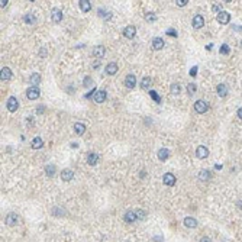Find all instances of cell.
Segmentation results:
<instances>
[{
  "label": "cell",
  "instance_id": "60d3db41",
  "mask_svg": "<svg viewBox=\"0 0 242 242\" xmlns=\"http://www.w3.org/2000/svg\"><path fill=\"white\" fill-rule=\"evenodd\" d=\"M199 242H212V239H210V238H207V236H202L199 239Z\"/></svg>",
  "mask_w": 242,
  "mask_h": 242
},
{
  "label": "cell",
  "instance_id": "ac0fdd59",
  "mask_svg": "<svg viewBox=\"0 0 242 242\" xmlns=\"http://www.w3.org/2000/svg\"><path fill=\"white\" fill-rule=\"evenodd\" d=\"M105 54H106V48L103 47V45H99V47H96V48H94V51H93V55H94L96 58L105 57Z\"/></svg>",
  "mask_w": 242,
  "mask_h": 242
},
{
  "label": "cell",
  "instance_id": "484cf974",
  "mask_svg": "<svg viewBox=\"0 0 242 242\" xmlns=\"http://www.w3.org/2000/svg\"><path fill=\"white\" fill-rule=\"evenodd\" d=\"M74 132H76L77 135H83V133L86 132V126H84V123H80V122L74 123Z\"/></svg>",
  "mask_w": 242,
  "mask_h": 242
},
{
  "label": "cell",
  "instance_id": "7a4b0ae2",
  "mask_svg": "<svg viewBox=\"0 0 242 242\" xmlns=\"http://www.w3.org/2000/svg\"><path fill=\"white\" fill-rule=\"evenodd\" d=\"M39 94H41V91H39L38 87H29L28 90H26V96H28V99H29V100L38 99Z\"/></svg>",
  "mask_w": 242,
  "mask_h": 242
},
{
  "label": "cell",
  "instance_id": "44dd1931",
  "mask_svg": "<svg viewBox=\"0 0 242 242\" xmlns=\"http://www.w3.org/2000/svg\"><path fill=\"white\" fill-rule=\"evenodd\" d=\"M6 223H7L9 226H13V225H16V223H18V215L9 213L7 216H6Z\"/></svg>",
  "mask_w": 242,
  "mask_h": 242
},
{
  "label": "cell",
  "instance_id": "ffe728a7",
  "mask_svg": "<svg viewBox=\"0 0 242 242\" xmlns=\"http://www.w3.org/2000/svg\"><path fill=\"white\" fill-rule=\"evenodd\" d=\"M29 83L32 84V87H36V84H39V83H41V76H39L38 73H33V74H31V77H29Z\"/></svg>",
  "mask_w": 242,
  "mask_h": 242
},
{
  "label": "cell",
  "instance_id": "e575fe53",
  "mask_svg": "<svg viewBox=\"0 0 242 242\" xmlns=\"http://www.w3.org/2000/svg\"><path fill=\"white\" fill-rule=\"evenodd\" d=\"M149 96H151V97H152V99H154V100H155L157 103H161V99H160V96H158V93H157V91L151 90V91H149Z\"/></svg>",
  "mask_w": 242,
  "mask_h": 242
},
{
  "label": "cell",
  "instance_id": "74e56055",
  "mask_svg": "<svg viewBox=\"0 0 242 242\" xmlns=\"http://www.w3.org/2000/svg\"><path fill=\"white\" fill-rule=\"evenodd\" d=\"M167 35H170V36H174V38H177V32L174 31V29H168V31H167Z\"/></svg>",
  "mask_w": 242,
  "mask_h": 242
},
{
  "label": "cell",
  "instance_id": "ee69618b",
  "mask_svg": "<svg viewBox=\"0 0 242 242\" xmlns=\"http://www.w3.org/2000/svg\"><path fill=\"white\" fill-rule=\"evenodd\" d=\"M6 5H7V0H2V2H0V6H2V7H5Z\"/></svg>",
  "mask_w": 242,
  "mask_h": 242
},
{
  "label": "cell",
  "instance_id": "7402d4cb",
  "mask_svg": "<svg viewBox=\"0 0 242 242\" xmlns=\"http://www.w3.org/2000/svg\"><path fill=\"white\" fill-rule=\"evenodd\" d=\"M168 157H170V151H168L167 148H161V149L158 151V160H160V161H165Z\"/></svg>",
  "mask_w": 242,
  "mask_h": 242
},
{
  "label": "cell",
  "instance_id": "f1b7e54d",
  "mask_svg": "<svg viewBox=\"0 0 242 242\" xmlns=\"http://www.w3.org/2000/svg\"><path fill=\"white\" fill-rule=\"evenodd\" d=\"M55 165H52V164H49V165H47V168H45V173H47L48 177H54L55 176Z\"/></svg>",
  "mask_w": 242,
  "mask_h": 242
},
{
  "label": "cell",
  "instance_id": "603a6c76",
  "mask_svg": "<svg viewBox=\"0 0 242 242\" xmlns=\"http://www.w3.org/2000/svg\"><path fill=\"white\" fill-rule=\"evenodd\" d=\"M216 90H218V94L220 96V97H225V96H228V86L226 84H219L218 86V89H216Z\"/></svg>",
  "mask_w": 242,
  "mask_h": 242
},
{
  "label": "cell",
  "instance_id": "d6986e66",
  "mask_svg": "<svg viewBox=\"0 0 242 242\" xmlns=\"http://www.w3.org/2000/svg\"><path fill=\"white\" fill-rule=\"evenodd\" d=\"M152 48L155 49V51H160L164 48V39L162 38H154L152 41Z\"/></svg>",
  "mask_w": 242,
  "mask_h": 242
},
{
  "label": "cell",
  "instance_id": "d590c367",
  "mask_svg": "<svg viewBox=\"0 0 242 242\" xmlns=\"http://www.w3.org/2000/svg\"><path fill=\"white\" fill-rule=\"evenodd\" d=\"M99 13H100V18H103V19H110V13H109V12H105L103 9H100Z\"/></svg>",
  "mask_w": 242,
  "mask_h": 242
},
{
  "label": "cell",
  "instance_id": "5b68a950",
  "mask_svg": "<svg viewBox=\"0 0 242 242\" xmlns=\"http://www.w3.org/2000/svg\"><path fill=\"white\" fill-rule=\"evenodd\" d=\"M51 18H52V22H55V23H60V22L62 20V12H61V9L54 7L52 12H51Z\"/></svg>",
  "mask_w": 242,
  "mask_h": 242
},
{
  "label": "cell",
  "instance_id": "277c9868",
  "mask_svg": "<svg viewBox=\"0 0 242 242\" xmlns=\"http://www.w3.org/2000/svg\"><path fill=\"white\" fill-rule=\"evenodd\" d=\"M229 20H231V15L228 13V12H223V10H220L218 13V22L222 25H226L229 23Z\"/></svg>",
  "mask_w": 242,
  "mask_h": 242
},
{
  "label": "cell",
  "instance_id": "cb8c5ba5",
  "mask_svg": "<svg viewBox=\"0 0 242 242\" xmlns=\"http://www.w3.org/2000/svg\"><path fill=\"white\" fill-rule=\"evenodd\" d=\"M23 20L28 25H35V23H36V16H35V15H32V13H26L23 16Z\"/></svg>",
  "mask_w": 242,
  "mask_h": 242
},
{
  "label": "cell",
  "instance_id": "3957f363",
  "mask_svg": "<svg viewBox=\"0 0 242 242\" xmlns=\"http://www.w3.org/2000/svg\"><path fill=\"white\" fill-rule=\"evenodd\" d=\"M162 183H164L165 186L173 187V186L176 184V177H174V174H171V173H165L164 177H162Z\"/></svg>",
  "mask_w": 242,
  "mask_h": 242
},
{
  "label": "cell",
  "instance_id": "83f0119b",
  "mask_svg": "<svg viewBox=\"0 0 242 242\" xmlns=\"http://www.w3.org/2000/svg\"><path fill=\"white\" fill-rule=\"evenodd\" d=\"M199 178L202 181H207L210 178V171H207V170H200L199 171Z\"/></svg>",
  "mask_w": 242,
  "mask_h": 242
},
{
  "label": "cell",
  "instance_id": "f35d334b",
  "mask_svg": "<svg viewBox=\"0 0 242 242\" xmlns=\"http://www.w3.org/2000/svg\"><path fill=\"white\" fill-rule=\"evenodd\" d=\"M176 3H177V6L183 7V6H186V3H189V2H187V0H177Z\"/></svg>",
  "mask_w": 242,
  "mask_h": 242
},
{
  "label": "cell",
  "instance_id": "52a82bcc",
  "mask_svg": "<svg viewBox=\"0 0 242 242\" xmlns=\"http://www.w3.org/2000/svg\"><path fill=\"white\" fill-rule=\"evenodd\" d=\"M7 110L9 112H16L18 110V107H19V103H18V100H16V97H9V100H7Z\"/></svg>",
  "mask_w": 242,
  "mask_h": 242
},
{
  "label": "cell",
  "instance_id": "1f68e13d",
  "mask_svg": "<svg viewBox=\"0 0 242 242\" xmlns=\"http://www.w3.org/2000/svg\"><path fill=\"white\" fill-rule=\"evenodd\" d=\"M196 84L194 83H190V84H187V93H189V96H193L196 93Z\"/></svg>",
  "mask_w": 242,
  "mask_h": 242
},
{
  "label": "cell",
  "instance_id": "836d02e7",
  "mask_svg": "<svg viewBox=\"0 0 242 242\" xmlns=\"http://www.w3.org/2000/svg\"><path fill=\"white\" fill-rule=\"evenodd\" d=\"M145 20H147V22H155V20H157V16L154 13H147L145 15Z\"/></svg>",
  "mask_w": 242,
  "mask_h": 242
},
{
  "label": "cell",
  "instance_id": "d4e9b609",
  "mask_svg": "<svg viewBox=\"0 0 242 242\" xmlns=\"http://www.w3.org/2000/svg\"><path fill=\"white\" fill-rule=\"evenodd\" d=\"M31 147H32L33 149H39V148H42V147H44V142H42V139H41V138H39V136L33 138L32 144H31Z\"/></svg>",
  "mask_w": 242,
  "mask_h": 242
},
{
  "label": "cell",
  "instance_id": "7c38bea8",
  "mask_svg": "<svg viewBox=\"0 0 242 242\" xmlns=\"http://www.w3.org/2000/svg\"><path fill=\"white\" fill-rule=\"evenodd\" d=\"M97 161H99V155L96 152H89L87 154V164L89 165H96Z\"/></svg>",
  "mask_w": 242,
  "mask_h": 242
},
{
  "label": "cell",
  "instance_id": "9c48e42d",
  "mask_svg": "<svg viewBox=\"0 0 242 242\" xmlns=\"http://www.w3.org/2000/svg\"><path fill=\"white\" fill-rule=\"evenodd\" d=\"M204 26V19L202 15H196L194 18H193V28L194 29H200Z\"/></svg>",
  "mask_w": 242,
  "mask_h": 242
},
{
  "label": "cell",
  "instance_id": "f546056e",
  "mask_svg": "<svg viewBox=\"0 0 242 242\" xmlns=\"http://www.w3.org/2000/svg\"><path fill=\"white\" fill-rule=\"evenodd\" d=\"M171 94H174V96H177V94H180V91H181V89H180V86L177 84V83H174V84H171Z\"/></svg>",
  "mask_w": 242,
  "mask_h": 242
},
{
  "label": "cell",
  "instance_id": "d6a6232c",
  "mask_svg": "<svg viewBox=\"0 0 242 242\" xmlns=\"http://www.w3.org/2000/svg\"><path fill=\"white\" fill-rule=\"evenodd\" d=\"M229 52H231V49H229V47L226 45V44H223L222 47H220V54H222V55H228Z\"/></svg>",
  "mask_w": 242,
  "mask_h": 242
},
{
  "label": "cell",
  "instance_id": "8992f818",
  "mask_svg": "<svg viewBox=\"0 0 242 242\" xmlns=\"http://www.w3.org/2000/svg\"><path fill=\"white\" fill-rule=\"evenodd\" d=\"M123 35H125V38H129V39L135 38V35H136V28H135L133 25H129V26L125 28Z\"/></svg>",
  "mask_w": 242,
  "mask_h": 242
},
{
  "label": "cell",
  "instance_id": "4316f807",
  "mask_svg": "<svg viewBox=\"0 0 242 242\" xmlns=\"http://www.w3.org/2000/svg\"><path fill=\"white\" fill-rule=\"evenodd\" d=\"M78 3H80V9L83 10V12H90L91 5H90V2H89V0H80Z\"/></svg>",
  "mask_w": 242,
  "mask_h": 242
},
{
  "label": "cell",
  "instance_id": "7dc6e473",
  "mask_svg": "<svg viewBox=\"0 0 242 242\" xmlns=\"http://www.w3.org/2000/svg\"><path fill=\"white\" fill-rule=\"evenodd\" d=\"M241 47H242V41H241Z\"/></svg>",
  "mask_w": 242,
  "mask_h": 242
},
{
  "label": "cell",
  "instance_id": "bcb514c9",
  "mask_svg": "<svg viewBox=\"0 0 242 242\" xmlns=\"http://www.w3.org/2000/svg\"><path fill=\"white\" fill-rule=\"evenodd\" d=\"M44 112V106H39V110H36V113H42Z\"/></svg>",
  "mask_w": 242,
  "mask_h": 242
},
{
  "label": "cell",
  "instance_id": "8fae6325",
  "mask_svg": "<svg viewBox=\"0 0 242 242\" xmlns=\"http://www.w3.org/2000/svg\"><path fill=\"white\" fill-rule=\"evenodd\" d=\"M0 73H2V74H0V77H2V80H3V81H7V80H10V78H12V70H10L9 67H3Z\"/></svg>",
  "mask_w": 242,
  "mask_h": 242
},
{
  "label": "cell",
  "instance_id": "ab89813d",
  "mask_svg": "<svg viewBox=\"0 0 242 242\" xmlns=\"http://www.w3.org/2000/svg\"><path fill=\"white\" fill-rule=\"evenodd\" d=\"M196 74H197V67H193V68H191V71H190V76L196 77Z\"/></svg>",
  "mask_w": 242,
  "mask_h": 242
},
{
  "label": "cell",
  "instance_id": "4fadbf2b",
  "mask_svg": "<svg viewBox=\"0 0 242 242\" xmlns=\"http://www.w3.org/2000/svg\"><path fill=\"white\" fill-rule=\"evenodd\" d=\"M196 155L203 160V158H206L207 155H209V149H207L206 147H203V145H200V147L196 149Z\"/></svg>",
  "mask_w": 242,
  "mask_h": 242
},
{
  "label": "cell",
  "instance_id": "b9f144b4",
  "mask_svg": "<svg viewBox=\"0 0 242 242\" xmlns=\"http://www.w3.org/2000/svg\"><path fill=\"white\" fill-rule=\"evenodd\" d=\"M39 55H41V57H45V55H47V49H45V48H41V52H39Z\"/></svg>",
  "mask_w": 242,
  "mask_h": 242
},
{
  "label": "cell",
  "instance_id": "e0dca14e",
  "mask_svg": "<svg viewBox=\"0 0 242 242\" xmlns=\"http://www.w3.org/2000/svg\"><path fill=\"white\" fill-rule=\"evenodd\" d=\"M184 226L186 228H190V229H194L197 228V220H196L194 218H186L184 219Z\"/></svg>",
  "mask_w": 242,
  "mask_h": 242
},
{
  "label": "cell",
  "instance_id": "6da1fadb",
  "mask_svg": "<svg viewBox=\"0 0 242 242\" xmlns=\"http://www.w3.org/2000/svg\"><path fill=\"white\" fill-rule=\"evenodd\" d=\"M194 110L197 113H206L209 110V105L204 102V100H197L194 103Z\"/></svg>",
  "mask_w": 242,
  "mask_h": 242
},
{
  "label": "cell",
  "instance_id": "ba28073f",
  "mask_svg": "<svg viewBox=\"0 0 242 242\" xmlns=\"http://www.w3.org/2000/svg\"><path fill=\"white\" fill-rule=\"evenodd\" d=\"M93 97H94V102H96V103H103V102L106 100V97H107V93H106L105 90H97L94 93V96H93Z\"/></svg>",
  "mask_w": 242,
  "mask_h": 242
},
{
  "label": "cell",
  "instance_id": "8d00e7d4",
  "mask_svg": "<svg viewBox=\"0 0 242 242\" xmlns=\"http://www.w3.org/2000/svg\"><path fill=\"white\" fill-rule=\"evenodd\" d=\"M135 213H136V218L139 219V220H142V219L145 218V210H136Z\"/></svg>",
  "mask_w": 242,
  "mask_h": 242
},
{
  "label": "cell",
  "instance_id": "9a60e30c",
  "mask_svg": "<svg viewBox=\"0 0 242 242\" xmlns=\"http://www.w3.org/2000/svg\"><path fill=\"white\" fill-rule=\"evenodd\" d=\"M73 177H74V173H73V170H70V168H65V170L61 171V178L64 181L73 180Z\"/></svg>",
  "mask_w": 242,
  "mask_h": 242
},
{
  "label": "cell",
  "instance_id": "f6af8a7d",
  "mask_svg": "<svg viewBox=\"0 0 242 242\" xmlns=\"http://www.w3.org/2000/svg\"><path fill=\"white\" fill-rule=\"evenodd\" d=\"M212 9H213L215 12H218V13H219V5H215L213 7H212Z\"/></svg>",
  "mask_w": 242,
  "mask_h": 242
},
{
  "label": "cell",
  "instance_id": "5bb4252c",
  "mask_svg": "<svg viewBox=\"0 0 242 242\" xmlns=\"http://www.w3.org/2000/svg\"><path fill=\"white\" fill-rule=\"evenodd\" d=\"M105 70L109 76H115V74L118 73V64H116V62H109V64L106 65Z\"/></svg>",
  "mask_w": 242,
  "mask_h": 242
},
{
  "label": "cell",
  "instance_id": "7bdbcfd3",
  "mask_svg": "<svg viewBox=\"0 0 242 242\" xmlns=\"http://www.w3.org/2000/svg\"><path fill=\"white\" fill-rule=\"evenodd\" d=\"M236 115H238V118H239V119H242V107H239V109H238Z\"/></svg>",
  "mask_w": 242,
  "mask_h": 242
},
{
  "label": "cell",
  "instance_id": "30bf717a",
  "mask_svg": "<svg viewBox=\"0 0 242 242\" xmlns=\"http://www.w3.org/2000/svg\"><path fill=\"white\" fill-rule=\"evenodd\" d=\"M135 84H136V77L133 76V74H128V76L125 77V86L128 89H133Z\"/></svg>",
  "mask_w": 242,
  "mask_h": 242
},
{
  "label": "cell",
  "instance_id": "2e32d148",
  "mask_svg": "<svg viewBox=\"0 0 242 242\" xmlns=\"http://www.w3.org/2000/svg\"><path fill=\"white\" fill-rule=\"evenodd\" d=\"M135 220H138L136 213L132 212V210H128V212L125 213V222H126V223H133Z\"/></svg>",
  "mask_w": 242,
  "mask_h": 242
},
{
  "label": "cell",
  "instance_id": "4dcf8cb0",
  "mask_svg": "<svg viewBox=\"0 0 242 242\" xmlns=\"http://www.w3.org/2000/svg\"><path fill=\"white\" fill-rule=\"evenodd\" d=\"M149 86H151V78L149 77H144L142 81H141V87L142 89H148Z\"/></svg>",
  "mask_w": 242,
  "mask_h": 242
}]
</instances>
